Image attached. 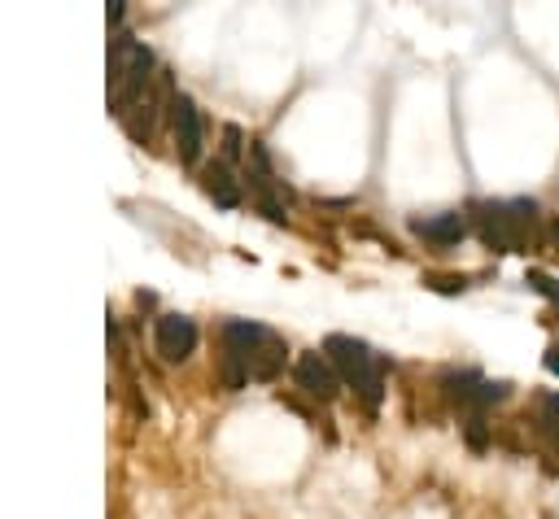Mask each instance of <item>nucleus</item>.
I'll use <instances>...</instances> for the list:
<instances>
[{
	"label": "nucleus",
	"mask_w": 559,
	"mask_h": 519,
	"mask_svg": "<svg viewBox=\"0 0 559 519\" xmlns=\"http://www.w3.org/2000/svg\"><path fill=\"white\" fill-rule=\"evenodd\" d=\"M284 367V341L263 323L232 319L223 328V389L236 393L245 380H271Z\"/></svg>",
	"instance_id": "nucleus-1"
},
{
	"label": "nucleus",
	"mask_w": 559,
	"mask_h": 519,
	"mask_svg": "<svg viewBox=\"0 0 559 519\" xmlns=\"http://www.w3.org/2000/svg\"><path fill=\"white\" fill-rule=\"evenodd\" d=\"M324 354L332 362V371L341 376V384H350L354 393L363 397L367 410L380 406V397H385V376H380V362L376 354L367 349L363 341H354V336H328L324 341Z\"/></svg>",
	"instance_id": "nucleus-2"
},
{
	"label": "nucleus",
	"mask_w": 559,
	"mask_h": 519,
	"mask_svg": "<svg viewBox=\"0 0 559 519\" xmlns=\"http://www.w3.org/2000/svg\"><path fill=\"white\" fill-rule=\"evenodd\" d=\"M153 70V53L132 35H114L110 44V105L123 114V105H132L149 83Z\"/></svg>",
	"instance_id": "nucleus-3"
},
{
	"label": "nucleus",
	"mask_w": 559,
	"mask_h": 519,
	"mask_svg": "<svg viewBox=\"0 0 559 519\" xmlns=\"http://www.w3.org/2000/svg\"><path fill=\"white\" fill-rule=\"evenodd\" d=\"M472 219H477V236L498 253H516L520 249V223L511 214V205H494V201H477L472 205Z\"/></svg>",
	"instance_id": "nucleus-4"
},
{
	"label": "nucleus",
	"mask_w": 559,
	"mask_h": 519,
	"mask_svg": "<svg viewBox=\"0 0 559 519\" xmlns=\"http://www.w3.org/2000/svg\"><path fill=\"white\" fill-rule=\"evenodd\" d=\"M171 127H175V153L184 166H197L201 158V114L193 105V96L175 92L171 96Z\"/></svg>",
	"instance_id": "nucleus-5"
},
{
	"label": "nucleus",
	"mask_w": 559,
	"mask_h": 519,
	"mask_svg": "<svg viewBox=\"0 0 559 519\" xmlns=\"http://www.w3.org/2000/svg\"><path fill=\"white\" fill-rule=\"evenodd\" d=\"M293 376H297V389L311 393L315 402H332V397L341 393V376L332 371V362L324 354H302L297 367H293Z\"/></svg>",
	"instance_id": "nucleus-6"
},
{
	"label": "nucleus",
	"mask_w": 559,
	"mask_h": 519,
	"mask_svg": "<svg viewBox=\"0 0 559 519\" xmlns=\"http://www.w3.org/2000/svg\"><path fill=\"white\" fill-rule=\"evenodd\" d=\"M153 341H158V354L166 362H184L197 349V323L184 319V315H162L158 319V332H153Z\"/></svg>",
	"instance_id": "nucleus-7"
},
{
	"label": "nucleus",
	"mask_w": 559,
	"mask_h": 519,
	"mask_svg": "<svg viewBox=\"0 0 559 519\" xmlns=\"http://www.w3.org/2000/svg\"><path fill=\"white\" fill-rule=\"evenodd\" d=\"M446 393L455 397V402H463V406H490V402H503V397H507V384L468 376V371H463V376L450 371V376H446Z\"/></svg>",
	"instance_id": "nucleus-8"
},
{
	"label": "nucleus",
	"mask_w": 559,
	"mask_h": 519,
	"mask_svg": "<svg viewBox=\"0 0 559 519\" xmlns=\"http://www.w3.org/2000/svg\"><path fill=\"white\" fill-rule=\"evenodd\" d=\"M411 232L433 240V245H459V240L468 236V223H463L459 210H446V214H437V219H411Z\"/></svg>",
	"instance_id": "nucleus-9"
},
{
	"label": "nucleus",
	"mask_w": 559,
	"mask_h": 519,
	"mask_svg": "<svg viewBox=\"0 0 559 519\" xmlns=\"http://www.w3.org/2000/svg\"><path fill=\"white\" fill-rule=\"evenodd\" d=\"M201 188H206V197L214 205H223V210H236V205H241V184H236L232 171L219 162H210L206 171H201Z\"/></svg>",
	"instance_id": "nucleus-10"
},
{
	"label": "nucleus",
	"mask_w": 559,
	"mask_h": 519,
	"mask_svg": "<svg viewBox=\"0 0 559 519\" xmlns=\"http://www.w3.org/2000/svg\"><path fill=\"white\" fill-rule=\"evenodd\" d=\"M538 424H542L546 437L559 441V393H546L538 402Z\"/></svg>",
	"instance_id": "nucleus-11"
},
{
	"label": "nucleus",
	"mask_w": 559,
	"mask_h": 519,
	"mask_svg": "<svg viewBox=\"0 0 559 519\" xmlns=\"http://www.w3.org/2000/svg\"><path fill=\"white\" fill-rule=\"evenodd\" d=\"M525 284L533 288V293H542L546 301H555V306H559V284H555L546 271H529V275H525Z\"/></svg>",
	"instance_id": "nucleus-12"
},
{
	"label": "nucleus",
	"mask_w": 559,
	"mask_h": 519,
	"mask_svg": "<svg viewBox=\"0 0 559 519\" xmlns=\"http://www.w3.org/2000/svg\"><path fill=\"white\" fill-rule=\"evenodd\" d=\"M463 432H468V445H472V450H485V445H490V428H485L481 415H472L468 424H463Z\"/></svg>",
	"instance_id": "nucleus-13"
},
{
	"label": "nucleus",
	"mask_w": 559,
	"mask_h": 519,
	"mask_svg": "<svg viewBox=\"0 0 559 519\" xmlns=\"http://www.w3.org/2000/svg\"><path fill=\"white\" fill-rule=\"evenodd\" d=\"M241 144H245L241 127H223V158H241Z\"/></svg>",
	"instance_id": "nucleus-14"
},
{
	"label": "nucleus",
	"mask_w": 559,
	"mask_h": 519,
	"mask_svg": "<svg viewBox=\"0 0 559 519\" xmlns=\"http://www.w3.org/2000/svg\"><path fill=\"white\" fill-rule=\"evenodd\" d=\"M428 284H433L437 293H463V288H468V280H455V275H433Z\"/></svg>",
	"instance_id": "nucleus-15"
},
{
	"label": "nucleus",
	"mask_w": 559,
	"mask_h": 519,
	"mask_svg": "<svg viewBox=\"0 0 559 519\" xmlns=\"http://www.w3.org/2000/svg\"><path fill=\"white\" fill-rule=\"evenodd\" d=\"M546 371H551V376H559V345H551V349H546Z\"/></svg>",
	"instance_id": "nucleus-16"
},
{
	"label": "nucleus",
	"mask_w": 559,
	"mask_h": 519,
	"mask_svg": "<svg viewBox=\"0 0 559 519\" xmlns=\"http://www.w3.org/2000/svg\"><path fill=\"white\" fill-rule=\"evenodd\" d=\"M123 14H127V9H123V0H114V5H110V22H114V27L123 22Z\"/></svg>",
	"instance_id": "nucleus-17"
},
{
	"label": "nucleus",
	"mask_w": 559,
	"mask_h": 519,
	"mask_svg": "<svg viewBox=\"0 0 559 519\" xmlns=\"http://www.w3.org/2000/svg\"><path fill=\"white\" fill-rule=\"evenodd\" d=\"M555 249H559V223H555Z\"/></svg>",
	"instance_id": "nucleus-18"
}]
</instances>
